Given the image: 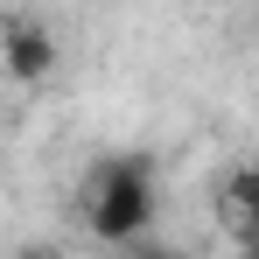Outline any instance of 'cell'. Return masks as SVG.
<instances>
[{
	"label": "cell",
	"instance_id": "cell-1",
	"mask_svg": "<svg viewBox=\"0 0 259 259\" xmlns=\"http://www.w3.org/2000/svg\"><path fill=\"white\" fill-rule=\"evenodd\" d=\"M154 210H161V196H154V175L140 154H112V161H98L91 175V203H84V224L98 245H140V238H154Z\"/></svg>",
	"mask_w": 259,
	"mask_h": 259
},
{
	"label": "cell",
	"instance_id": "cell-2",
	"mask_svg": "<svg viewBox=\"0 0 259 259\" xmlns=\"http://www.w3.org/2000/svg\"><path fill=\"white\" fill-rule=\"evenodd\" d=\"M56 70V35L28 14H7L0 21V77L7 84H49Z\"/></svg>",
	"mask_w": 259,
	"mask_h": 259
},
{
	"label": "cell",
	"instance_id": "cell-3",
	"mask_svg": "<svg viewBox=\"0 0 259 259\" xmlns=\"http://www.w3.org/2000/svg\"><path fill=\"white\" fill-rule=\"evenodd\" d=\"M217 217H224L238 238L259 231V161H231V168H224V182H217Z\"/></svg>",
	"mask_w": 259,
	"mask_h": 259
},
{
	"label": "cell",
	"instance_id": "cell-4",
	"mask_svg": "<svg viewBox=\"0 0 259 259\" xmlns=\"http://www.w3.org/2000/svg\"><path fill=\"white\" fill-rule=\"evenodd\" d=\"M126 259H189V252H182V245H168V238L154 231V238H140V245H126Z\"/></svg>",
	"mask_w": 259,
	"mask_h": 259
},
{
	"label": "cell",
	"instance_id": "cell-5",
	"mask_svg": "<svg viewBox=\"0 0 259 259\" xmlns=\"http://www.w3.org/2000/svg\"><path fill=\"white\" fill-rule=\"evenodd\" d=\"M14 259H70V252H63V245H49V238H35V245H21Z\"/></svg>",
	"mask_w": 259,
	"mask_h": 259
},
{
	"label": "cell",
	"instance_id": "cell-6",
	"mask_svg": "<svg viewBox=\"0 0 259 259\" xmlns=\"http://www.w3.org/2000/svg\"><path fill=\"white\" fill-rule=\"evenodd\" d=\"M238 252H245V259H259V231H252V238H238Z\"/></svg>",
	"mask_w": 259,
	"mask_h": 259
}]
</instances>
